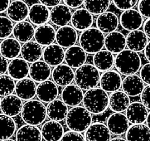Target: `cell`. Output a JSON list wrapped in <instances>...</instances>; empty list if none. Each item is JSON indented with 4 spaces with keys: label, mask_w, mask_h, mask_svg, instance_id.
<instances>
[{
    "label": "cell",
    "mask_w": 150,
    "mask_h": 141,
    "mask_svg": "<svg viewBox=\"0 0 150 141\" xmlns=\"http://www.w3.org/2000/svg\"><path fill=\"white\" fill-rule=\"evenodd\" d=\"M82 103L88 111L94 115H100L109 106V96L101 88L94 87L84 94Z\"/></svg>",
    "instance_id": "6da1fadb"
},
{
    "label": "cell",
    "mask_w": 150,
    "mask_h": 141,
    "mask_svg": "<svg viewBox=\"0 0 150 141\" xmlns=\"http://www.w3.org/2000/svg\"><path fill=\"white\" fill-rule=\"evenodd\" d=\"M142 65L140 56L129 49H124L117 54L115 66L117 71L124 76L136 74L139 72Z\"/></svg>",
    "instance_id": "7a4b0ae2"
},
{
    "label": "cell",
    "mask_w": 150,
    "mask_h": 141,
    "mask_svg": "<svg viewBox=\"0 0 150 141\" xmlns=\"http://www.w3.org/2000/svg\"><path fill=\"white\" fill-rule=\"evenodd\" d=\"M65 120L68 129L83 133L92 123V115L84 106H76L68 111Z\"/></svg>",
    "instance_id": "3957f363"
},
{
    "label": "cell",
    "mask_w": 150,
    "mask_h": 141,
    "mask_svg": "<svg viewBox=\"0 0 150 141\" xmlns=\"http://www.w3.org/2000/svg\"><path fill=\"white\" fill-rule=\"evenodd\" d=\"M21 116L26 124L38 126L43 123L47 118V107L38 100L27 101L22 108Z\"/></svg>",
    "instance_id": "277c9868"
},
{
    "label": "cell",
    "mask_w": 150,
    "mask_h": 141,
    "mask_svg": "<svg viewBox=\"0 0 150 141\" xmlns=\"http://www.w3.org/2000/svg\"><path fill=\"white\" fill-rule=\"evenodd\" d=\"M100 71L91 64H84L76 68L74 80L76 85L83 91L96 87L100 82Z\"/></svg>",
    "instance_id": "5b68a950"
},
{
    "label": "cell",
    "mask_w": 150,
    "mask_h": 141,
    "mask_svg": "<svg viewBox=\"0 0 150 141\" xmlns=\"http://www.w3.org/2000/svg\"><path fill=\"white\" fill-rule=\"evenodd\" d=\"M79 43L88 54H95L105 47V35L97 28H89L82 31Z\"/></svg>",
    "instance_id": "8992f818"
},
{
    "label": "cell",
    "mask_w": 150,
    "mask_h": 141,
    "mask_svg": "<svg viewBox=\"0 0 150 141\" xmlns=\"http://www.w3.org/2000/svg\"><path fill=\"white\" fill-rule=\"evenodd\" d=\"M120 23L124 29L127 31L139 29L143 26V16L138 10L130 9L123 11L120 18Z\"/></svg>",
    "instance_id": "52a82bcc"
},
{
    "label": "cell",
    "mask_w": 150,
    "mask_h": 141,
    "mask_svg": "<svg viewBox=\"0 0 150 141\" xmlns=\"http://www.w3.org/2000/svg\"><path fill=\"white\" fill-rule=\"evenodd\" d=\"M106 126L113 135H122L129 127V121L123 112H115L108 117Z\"/></svg>",
    "instance_id": "ba28073f"
},
{
    "label": "cell",
    "mask_w": 150,
    "mask_h": 141,
    "mask_svg": "<svg viewBox=\"0 0 150 141\" xmlns=\"http://www.w3.org/2000/svg\"><path fill=\"white\" fill-rule=\"evenodd\" d=\"M51 77L57 86L65 87L71 84L74 81L75 73L73 72V68L69 67L67 64L62 63L54 67Z\"/></svg>",
    "instance_id": "9c48e42d"
},
{
    "label": "cell",
    "mask_w": 150,
    "mask_h": 141,
    "mask_svg": "<svg viewBox=\"0 0 150 141\" xmlns=\"http://www.w3.org/2000/svg\"><path fill=\"white\" fill-rule=\"evenodd\" d=\"M100 88L107 93L114 92L120 90L122 85V77L120 73L115 70H109L100 76Z\"/></svg>",
    "instance_id": "30bf717a"
},
{
    "label": "cell",
    "mask_w": 150,
    "mask_h": 141,
    "mask_svg": "<svg viewBox=\"0 0 150 141\" xmlns=\"http://www.w3.org/2000/svg\"><path fill=\"white\" fill-rule=\"evenodd\" d=\"M121 87L123 89V91L129 97H136L142 93L145 86L139 76L132 74L126 76L125 79L122 80Z\"/></svg>",
    "instance_id": "8fae6325"
},
{
    "label": "cell",
    "mask_w": 150,
    "mask_h": 141,
    "mask_svg": "<svg viewBox=\"0 0 150 141\" xmlns=\"http://www.w3.org/2000/svg\"><path fill=\"white\" fill-rule=\"evenodd\" d=\"M58 86L53 81H44L37 86V94L39 101L43 103H49L58 96Z\"/></svg>",
    "instance_id": "7c38bea8"
},
{
    "label": "cell",
    "mask_w": 150,
    "mask_h": 141,
    "mask_svg": "<svg viewBox=\"0 0 150 141\" xmlns=\"http://www.w3.org/2000/svg\"><path fill=\"white\" fill-rule=\"evenodd\" d=\"M77 40V32L72 26H62L56 32V41L63 48H68L76 45Z\"/></svg>",
    "instance_id": "4fadbf2b"
},
{
    "label": "cell",
    "mask_w": 150,
    "mask_h": 141,
    "mask_svg": "<svg viewBox=\"0 0 150 141\" xmlns=\"http://www.w3.org/2000/svg\"><path fill=\"white\" fill-rule=\"evenodd\" d=\"M87 53L81 46L74 45L65 52V61L69 67L76 69L86 63Z\"/></svg>",
    "instance_id": "5bb4252c"
},
{
    "label": "cell",
    "mask_w": 150,
    "mask_h": 141,
    "mask_svg": "<svg viewBox=\"0 0 150 141\" xmlns=\"http://www.w3.org/2000/svg\"><path fill=\"white\" fill-rule=\"evenodd\" d=\"M85 140L100 141L110 140L111 133L109 130L106 125L96 122L91 124L87 130L85 131Z\"/></svg>",
    "instance_id": "9a60e30c"
},
{
    "label": "cell",
    "mask_w": 150,
    "mask_h": 141,
    "mask_svg": "<svg viewBox=\"0 0 150 141\" xmlns=\"http://www.w3.org/2000/svg\"><path fill=\"white\" fill-rule=\"evenodd\" d=\"M91 14L85 8H78L72 13L71 23L76 31H84L91 28L93 24L94 18Z\"/></svg>",
    "instance_id": "2e32d148"
},
{
    "label": "cell",
    "mask_w": 150,
    "mask_h": 141,
    "mask_svg": "<svg viewBox=\"0 0 150 141\" xmlns=\"http://www.w3.org/2000/svg\"><path fill=\"white\" fill-rule=\"evenodd\" d=\"M42 58L45 62L51 67L62 64L65 60V52L62 47L58 44L52 43L46 46L42 51Z\"/></svg>",
    "instance_id": "e0dca14e"
},
{
    "label": "cell",
    "mask_w": 150,
    "mask_h": 141,
    "mask_svg": "<svg viewBox=\"0 0 150 141\" xmlns=\"http://www.w3.org/2000/svg\"><path fill=\"white\" fill-rule=\"evenodd\" d=\"M14 91L22 101H29L33 99L37 94V85L31 78L25 77L18 81Z\"/></svg>",
    "instance_id": "ac0fdd59"
},
{
    "label": "cell",
    "mask_w": 150,
    "mask_h": 141,
    "mask_svg": "<svg viewBox=\"0 0 150 141\" xmlns=\"http://www.w3.org/2000/svg\"><path fill=\"white\" fill-rule=\"evenodd\" d=\"M120 24V19L115 13L112 12H105L99 14L96 19V27L103 33H110L116 31Z\"/></svg>",
    "instance_id": "d6986e66"
},
{
    "label": "cell",
    "mask_w": 150,
    "mask_h": 141,
    "mask_svg": "<svg viewBox=\"0 0 150 141\" xmlns=\"http://www.w3.org/2000/svg\"><path fill=\"white\" fill-rule=\"evenodd\" d=\"M72 13L66 4H59L52 7L50 11V20L53 24L62 27L68 25L71 19Z\"/></svg>",
    "instance_id": "ffe728a7"
},
{
    "label": "cell",
    "mask_w": 150,
    "mask_h": 141,
    "mask_svg": "<svg viewBox=\"0 0 150 141\" xmlns=\"http://www.w3.org/2000/svg\"><path fill=\"white\" fill-rule=\"evenodd\" d=\"M23 101L17 95H8L1 100L0 109L2 112L11 117H15L18 115L22 108H23Z\"/></svg>",
    "instance_id": "44dd1931"
},
{
    "label": "cell",
    "mask_w": 150,
    "mask_h": 141,
    "mask_svg": "<svg viewBox=\"0 0 150 141\" xmlns=\"http://www.w3.org/2000/svg\"><path fill=\"white\" fill-rule=\"evenodd\" d=\"M125 38L126 47L136 52H143L148 43V38L142 30L130 31Z\"/></svg>",
    "instance_id": "7402d4cb"
},
{
    "label": "cell",
    "mask_w": 150,
    "mask_h": 141,
    "mask_svg": "<svg viewBox=\"0 0 150 141\" xmlns=\"http://www.w3.org/2000/svg\"><path fill=\"white\" fill-rule=\"evenodd\" d=\"M29 8L23 0H13L7 9V15L13 22L18 23L28 18Z\"/></svg>",
    "instance_id": "603a6c76"
},
{
    "label": "cell",
    "mask_w": 150,
    "mask_h": 141,
    "mask_svg": "<svg viewBox=\"0 0 150 141\" xmlns=\"http://www.w3.org/2000/svg\"><path fill=\"white\" fill-rule=\"evenodd\" d=\"M84 93L83 90L76 85L70 84L62 90V100L67 106H76L82 102Z\"/></svg>",
    "instance_id": "cb8c5ba5"
},
{
    "label": "cell",
    "mask_w": 150,
    "mask_h": 141,
    "mask_svg": "<svg viewBox=\"0 0 150 141\" xmlns=\"http://www.w3.org/2000/svg\"><path fill=\"white\" fill-rule=\"evenodd\" d=\"M105 47L113 54H118L126 47V38L120 32L114 31L105 37Z\"/></svg>",
    "instance_id": "d4e9b609"
},
{
    "label": "cell",
    "mask_w": 150,
    "mask_h": 141,
    "mask_svg": "<svg viewBox=\"0 0 150 141\" xmlns=\"http://www.w3.org/2000/svg\"><path fill=\"white\" fill-rule=\"evenodd\" d=\"M29 76L35 82H42L52 76L51 66L44 61H37L29 67Z\"/></svg>",
    "instance_id": "484cf974"
},
{
    "label": "cell",
    "mask_w": 150,
    "mask_h": 141,
    "mask_svg": "<svg viewBox=\"0 0 150 141\" xmlns=\"http://www.w3.org/2000/svg\"><path fill=\"white\" fill-rule=\"evenodd\" d=\"M125 115L131 124H142L145 122L148 109L142 102H133L126 109Z\"/></svg>",
    "instance_id": "4316f807"
},
{
    "label": "cell",
    "mask_w": 150,
    "mask_h": 141,
    "mask_svg": "<svg viewBox=\"0 0 150 141\" xmlns=\"http://www.w3.org/2000/svg\"><path fill=\"white\" fill-rule=\"evenodd\" d=\"M42 140L47 141H57L62 140L64 134V128L59 121L49 120L44 123L42 127Z\"/></svg>",
    "instance_id": "83f0119b"
},
{
    "label": "cell",
    "mask_w": 150,
    "mask_h": 141,
    "mask_svg": "<svg viewBox=\"0 0 150 141\" xmlns=\"http://www.w3.org/2000/svg\"><path fill=\"white\" fill-rule=\"evenodd\" d=\"M28 18L30 22L36 26L44 24L50 19V10L41 3L34 4L29 8Z\"/></svg>",
    "instance_id": "f1b7e54d"
},
{
    "label": "cell",
    "mask_w": 150,
    "mask_h": 141,
    "mask_svg": "<svg viewBox=\"0 0 150 141\" xmlns=\"http://www.w3.org/2000/svg\"><path fill=\"white\" fill-rule=\"evenodd\" d=\"M34 38L42 47L48 46L56 40V30L52 25L47 23L39 25L35 29Z\"/></svg>",
    "instance_id": "f546056e"
},
{
    "label": "cell",
    "mask_w": 150,
    "mask_h": 141,
    "mask_svg": "<svg viewBox=\"0 0 150 141\" xmlns=\"http://www.w3.org/2000/svg\"><path fill=\"white\" fill-rule=\"evenodd\" d=\"M42 47L36 41H28L21 47L22 57L28 63H33L39 61L42 57Z\"/></svg>",
    "instance_id": "4dcf8cb0"
},
{
    "label": "cell",
    "mask_w": 150,
    "mask_h": 141,
    "mask_svg": "<svg viewBox=\"0 0 150 141\" xmlns=\"http://www.w3.org/2000/svg\"><path fill=\"white\" fill-rule=\"evenodd\" d=\"M8 72L10 77L16 81L27 77L29 74L28 62L23 58L16 57L12 59L8 63Z\"/></svg>",
    "instance_id": "1f68e13d"
},
{
    "label": "cell",
    "mask_w": 150,
    "mask_h": 141,
    "mask_svg": "<svg viewBox=\"0 0 150 141\" xmlns=\"http://www.w3.org/2000/svg\"><path fill=\"white\" fill-rule=\"evenodd\" d=\"M34 28L33 24L28 22V21H21L17 23L13 26V34L20 43H27L28 41H31L34 38Z\"/></svg>",
    "instance_id": "d6a6232c"
},
{
    "label": "cell",
    "mask_w": 150,
    "mask_h": 141,
    "mask_svg": "<svg viewBox=\"0 0 150 141\" xmlns=\"http://www.w3.org/2000/svg\"><path fill=\"white\" fill-rule=\"evenodd\" d=\"M68 112V106L62 100L55 99L48 103L47 106V116L52 120L62 121L66 119Z\"/></svg>",
    "instance_id": "836d02e7"
},
{
    "label": "cell",
    "mask_w": 150,
    "mask_h": 141,
    "mask_svg": "<svg viewBox=\"0 0 150 141\" xmlns=\"http://www.w3.org/2000/svg\"><path fill=\"white\" fill-rule=\"evenodd\" d=\"M93 65L100 72L109 71L115 65V57L114 54L108 50H100L94 54L93 57Z\"/></svg>",
    "instance_id": "e575fe53"
},
{
    "label": "cell",
    "mask_w": 150,
    "mask_h": 141,
    "mask_svg": "<svg viewBox=\"0 0 150 141\" xmlns=\"http://www.w3.org/2000/svg\"><path fill=\"white\" fill-rule=\"evenodd\" d=\"M126 140L150 141V129L142 124H133L125 132Z\"/></svg>",
    "instance_id": "d590c367"
},
{
    "label": "cell",
    "mask_w": 150,
    "mask_h": 141,
    "mask_svg": "<svg viewBox=\"0 0 150 141\" xmlns=\"http://www.w3.org/2000/svg\"><path fill=\"white\" fill-rule=\"evenodd\" d=\"M130 104V98L125 93L118 90L111 92L109 96V106L115 112H124Z\"/></svg>",
    "instance_id": "8d00e7d4"
},
{
    "label": "cell",
    "mask_w": 150,
    "mask_h": 141,
    "mask_svg": "<svg viewBox=\"0 0 150 141\" xmlns=\"http://www.w3.org/2000/svg\"><path fill=\"white\" fill-rule=\"evenodd\" d=\"M21 47L20 42L16 38H7L0 43V52L8 60L18 57L21 54Z\"/></svg>",
    "instance_id": "74e56055"
},
{
    "label": "cell",
    "mask_w": 150,
    "mask_h": 141,
    "mask_svg": "<svg viewBox=\"0 0 150 141\" xmlns=\"http://www.w3.org/2000/svg\"><path fill=\"white\" fill-rule=\"evenodd\" d=\"M17 140H42V132L37 125H24L21 126L16 132Z\"/></svg>",
    "instance_id": "f35d334b"
},
{
    "label": "cell",
    "mask_w": 150,
    "mask_h": 141,
    "mask_svg": "<svg viewBox=\"0 0 150 141\" xmlns=\"http://www.w3.org/2000/svg\"><path fill=\"white\" fill-rule=\"evenodd\" d=\"M17 125L13 117L0 114V140H8L14 135Z\"/></svg>",
    "instance_id": "ab89813d"
},
{
    "label": "cell",
    "mask_w": 150,
    "mask_h": 141,
    "mask_svg": "<svg viewBox=\"0 0 150 141\" xmlns=\"http://www.w3.org/2000/svg\"><path fill=\"white\" fill-rule=\"evenodd\" d=\"M83 4L91 14L99 15L108 10L110 6V0H84Z\"/></svg>",
    "instance_id": "60d3db41"
},
{
    "label": "cell",
    "mask_w": 150,
    "mask_h": 141,
    "mask_svg": "<svg viewBox=\"0 0 150 141\" xmlns=\"http://www.w3.org/2000/svg\"><path fill=\"white\" fill-rule=\"evenodd\" d=\"M15 80L9 75L0 76V96H6L13 94L15 91Z\"/></svg>",
    "instance_id": "b9f144b4"
},
{
    "label": "cell",
    "mask_w": 150,
    "mask_h": 141,
    "mask_svg": "<svg viewBox=\"0 0 150 141\" xmlns=\"http://www.w3.org/2000/svg\"><path fill=\"white\" fill-rule=\"evenodd\" d=\"M13 23L8 17L0 16V39L9 38L13 34Z\"/></svg>",
    "instance_id": "7bdbcfd3"
},
{
    "label": "cell",
    "mask_w": 150,
    "mask_h": 141,
    "mask_svg": "<svg viewBox=\"0 0 150 141\" xmlns=\"http://www.w3.org/2000/svg\"><path fill=\"white\" fill-rule=\"evenodd\" d=\"M138 1L139 0H112L117 9L122 11L134 9L138 4Z\"/></svg>",
    "instance_id": "ee69618b"
},
{
    "label": "cell",
    "mask_w": 150,
    "mask_h": 141,
    "mask_svg": "<svg viewBox=\"0 0 150 141\" xmlns=\"http://www.w3.org/2000/svg\"><path fill=\"white\" fill-rule=\"evenodd\" d=\"M138 11L146 18H150V0H139Z\"/></svg>",
    "instance_id": "f6af8a7d"
},
{
    "label": "cell",
    "mask_w": 150,
    "mask_h": 141,
    "mask_svg": "<svg viewBox=\"0 0 150 141\" xmlns=\"http://www.w3.org/2000/svg\"><path fill=\"white\" fill-rule=\"evenodd\" d=\"M61 140H85V137L80 132L70 130V131L63 134Z\"/></svg>",
    "instance_id": "bcb514c9"
},
{
    "label": "cell",
    "mask_w": 150,
    "mask_h": 141,
    "mask_svg": "<svg viewBox=\"0 0 150 141\" xmlns=\"http://www.w3.org/2000/svg\"><path fill=\"white\" fill-rule=\"evenodd\" d=\"M139 77L144 84L150 85V62L141 67L139 69Z\"/></svg>",
    "instance_id": "7dc6e473"
},
{
    "label": "cell",
    "mask_w": 150,
    "mask_h": 141,
    "mask_svg": "<svg viewBox=\"0 0 150 141\" xmlns=\"http://www.w3.org/2000/svg\"><path fill=\"white\" fill-rule=\"evenodd\" d=\"M141 95V102L143 103L148 110H150V85L144 88Z\"/></svg>",
    "instance_id": "c3c4849f"
},
{
    "label": "cell",
    "mask_w": 150,
    "mask_h": 141,
    "mask_svg": "<svg viewBox=\"0 0 150 141\" xmlns=\"http://www.w3.org/2000/svg\"><path fill=\"white\" fill-rule=\"evenodd\" d=\"M8 59L4 57L2 54H0V76L4 75L8 72Z\"/></svg>",
    "instance_id": "681fc988"
},
{
    "label": "cell",
    "mask_w": 150,
    "mask_h": 141,
    "mask_svg": "<svg viewBox=\"0 0 150 141\" xmlns=\"http://www.w3.org/2000/svg\"><path fill=\"white\" fill-rule=\"evenodd\" d=\"M70 9H78L84 4V0H63Z\"/></svg>",
    "instance_id": "f907efd6"
},
{
    "label": "cell",
    "mask_w": 150,
    "mask_h": 141,
    "mask_svg": "<svg viewBox=\"0 0 150 141\" xmlns=\"http://www.w3.org/2000/svg\"><path fill=\"white\" fill-rule=\"evenodd\" d=\"M38 1L41 4L46 5V6L48 7V8H50V7L52 8L54 6L61 4V2H62V0H38Z\"/></svg>",
    "instance_id": "816d5d0a"
},
{
    "label": "cell",
    "mask_w": 150,
    "mask_h": 141,
    "mask_svg": "<svg viewBox=\"0 0 150 141\" xmlns=\"http://www.w3.org/2000/svg\"><path fill=\"white\" fill-rule=\"evenodd\" d=\"M144 33H145L148 38L150 39V18H147L145 22L143 23Z\"/></svg>",
    "instance_id": "f5cc1de1"
},
{
    "label": "cell",
    "mask_w": 150,
    "mask_h": 141,
    "mask_svg": "<svg viewBox=\"0 0 150 141\" xmlns=\"http://www.w3.org/2000/svg\"><path fill=\"white\" fill-rule=\"evenodd\" d=\"M10 4V0H0V13L7 11Z\"/></svg>",
    "instance_id": "db71d44e"
},
{
    "label": "cell",
    "mask_w": 150,
    "mask_h": 141,
    "mask_svg": "<svg viewBox=\"0 0 150 141\" xmlns=\"http://www.w3.org/2000/svg\"><path fill=\"white\" fill-rule=\"evenodd\" d=\"M144 51V56H145L146 59L150 62V41L148 42Z\"/></svg>",
    "instance_id": "11a10c76"
},
{
    "label": "cell",
    "mask_w": 150,
    "mask_h": 141,
    "mask_svg": "<svg viewBox=\"0 0 150 141\" xmlns=\"http://www.w3.org/2000/svg\"><path fill=\"white\" fill-rule=\"evenodd\" d=\"M145 121H146V125L150 129V112L148 113V115H147V118H146Z\"/></svg>",
    "instance_id": "9f6ffc18"
},
{
    "label": "cell",
    "mask_w": 150,
    "mask_h": 141,
    "mask_svg": "<svg viewBox=\"0 0 150 141\" xmlns=\"http://www.w3.org/2000/svg\"><path fill=\"white\" fill-rule=\"evenodd\" d=\"M110 140L112 141H125V139H123V138H120V137H115V138H113V139H110Z\"/></svg>",
    "instance_id": "6f0895ef"
},
{
    "label": "cell",
    "mask_w": 150,
    "mask_h": 141,
    "mask_svg": "<svg viewBox=\"0 0 150 141\" xmlns=\"http://www.w3.org/2000/svg\"><path fill=\"white\" fill-rule=\"evenodd\" d=\"M0 104H1V98H0Z\"/></svg>",
    "instance_id": "680465c9"
}]
</instances>
